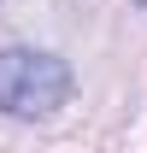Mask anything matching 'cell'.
I'll return each mask as SVG.
<instances>
[{"mask_svg":"<svg viewBox=\"0 0 147 153\" xmlns=\"http://www.w3.org/2000/svg\"><path fill=\"white\" fill-rule=\"evenodd\" d=\"M71 94V65L59 53L6 47L0 53V112L6 118H47Z\"/></svg>","mask_w":147,"mask_h":153,"instance_id":"1","label":"cell"}]
</instances>
